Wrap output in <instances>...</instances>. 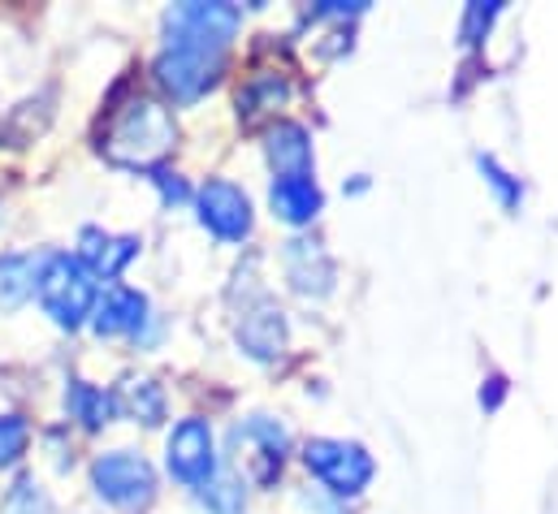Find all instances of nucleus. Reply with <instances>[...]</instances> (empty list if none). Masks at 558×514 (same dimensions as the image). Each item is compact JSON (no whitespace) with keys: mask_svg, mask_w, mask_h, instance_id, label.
I'll list each match as a JSON object with an SVG mask.
<instances>
[{"mask_svg":"<svg viewBox=\"0 0 558 514\" xmlns=\"http://www.w3.org/2000/svg\"><path fill=\"white\" fill-rule=\"evenodd\" d=\"M265 156L274 164V178H316V156H312V134L299 122H281L269 130Z\"/></svg>","mask_w":558,"mask_h":514,"instance_id":"obj_11","label":"nucleus"},{"mask_svg":"<svg viewBox=\"0 0 558 514\" xmlns=\"http://www.w3.org/2000/svg\"><path fill=\"white\" fill-rule=\"evenodd\" d=\"M230 441H234V445H256V450H260L256 458H265V480H274V476L281 472V454H286V445H290L286 428H281L278 419H269V415H252L247 424H239V428L230 432Z\"/></svg>","mask_w":558,"mask_h":514,"instance_id":"obj_15","label":"nucleus"},{"mask_svg":"<svg viewBox=\"0 0 558 514\" xmlns=\"http://www.w3.org/2000/svg\"><path fill=\"white\" fill-rule=\"evenodd\" d=\"M143 325H147V298L131 285H113L92 311L96 338H131Z\"/></svg>","mask_w":558,"mask_h":514,"instance_id":"obj_10","label":"nucleus"},{"mask_svg":"<svg viewBox=\"0 0 558 514\" xmlns=\"http://www.w3.org/2000/svg\"><path fill=\"white\" fill-rule=\"evenodd\" d=\"M165 467H169V476H173L178 485H186V489L208 485V480L221 472L213 424L199 419V415L173 424V432H169V441H165Z\"/></svg>","mask_w":558,"mask_h":514,"instance_id":"obj_6","label":"nucleus"},{"mask_svg":"<svg viewBox=\"0 0 558 514\" xmlns=\"http://www.w3.org/2000/svg\"><path fill=\"white\" fill-rule=\"evenodd\" d=\"M151 173H156L151 182L160 186V195H165V204H186V199H191V191H186V182H182L178 173H165V169H151Z\"/></svg>","mask_w":558,"mask_h":514,"instance_id":"obj_23","label":"nucleus"},{"mask_svg":"<svg viewBox=\"0 0 558 514\" xmlns=\"http://www.w3.org/2000/svg\"><path fill=\"white\" fill-rule=\"evenodd\" d=\"M65 406H70V415H74L83 428H92V432H100V428L113 424V415H118V397H113L109 389L92 386V381H70Z\"/></svg>","mask_w":558,"mask_h":514,"instance_id":"obj_16","label":"nucleus"},{"mask_svg":"<svg viewBox=\"0 0 558 514\" xmlns=\"http://www.w3.org/2000/svg\"><path fill=\"white\" fill-rule=\"evenodd\" d=\"M195 498H199V506H204L208 514H243L247 511V489H243V480H239L230 467H221L208 485H199Z\"/></svg>","mask_w":558,"mask_h":514,"instance_id":"obj_17","label":"nucleus"},{"mask_svg":"<svg viewBox=\"0 0 558 514\" xmlns=\"http://www.w3.org/2000/svg\"><path fill=\"white\" fill-rule=\"evenodd\" d=\"M269 204H274V217L286 225H312L325 208V195H320L316 178H274Z\"/></svg>","mask_w":558,"mask_h":514,"instance_id":"obj_12","label":"nucleus"},{"mask_svg":"<svg viewBox=\"0 0 558 514\" xmlns=\"http://www.w3.org/2000/svg\"><path fill=\"white\" fill-rule=\"evenodd\" d=\"M126 406L140 415L147 428H156L160 419H165V393H160V386L156 381H126Z\"/></svg>","mask_w":558,"mask_h":514,"instance_id":"obj_21","label":"nucleus"},{"mask_svg":"<svg viewBox=\"0 0 558 514\" xmlns=\"http://www.w3.org/2000/svg\"><path fill=\"white\" fill-rule=\"evenodd\" d=\"M178 143V126L169 118L165 105L156 100H131L100 138V151L113 160V164H126V169H156Z\"/></svg>","mask_w":558,"mask_h":514,"instance_id":"obj_2","label":"nucleus"},{"mask_svg":"<svg viewBox=\"0 0 558 514\" xmlns=\"http://www.w3.org/2000/svg\"><path fill=\"white\" fill-rule=\"evenodd\" d=\"M0 514H52V498L35 476H17L0 502Z\"/></svg>","mask_w":558,"mask_h":514,"instance_id":"obj_18","label":"nucleus"},{"mask_svg":"<svg viewBox=\"0 0 558 514\" xmlns=\"http://www.w3.org/2000/svg\"><path fill=\"white\" fill-rule=\"evenodd\" d=\"M92 489L118 511H143L156 498V472L135 450H109L92 463Z\"/></svg>","mask_w":558,"mask_h":514,"instance_id":"obj_5","label":"nucleus"},{"mask_svg":"<svg viewBox=\"0 0 558 514\" xmlns=\"http://www.w3.org/2000/svg\"><path fill=\"white\" fill-rule=\"evenodd\" d=\"M286 277L299 294H329L333 290V264L329 256L316 247V243H303L294 238L286 247Z\"/></svg>","mask_w":558,"mask_h":514,"instance_id":"obj_13","label":"nucleus"},{"mask_svg":"<svg viewBox=\"0 0 558 514\" xmlns=\"http://www.w3.org/2000/svg\"><path fill=\"white\" fill-rule=\"evenodd\" d=\"M303 467L342 502L360 498L377 476L373 454L360 441H342V437H312L303 445Z\"/></svg>","mask_w":558,"mask_h":514,"instance_id":"obj_4","label":"nucleus"},{"mask_svg":"<svg viewBox=\"0 0 558 514\" xmlns=\"http://www.w3.org/2000/svg\"><path fill=\"white\" fill-rule=\"evenodd\" d=\"M239 22H243V13L234 4H217V0L213 4H204V0L173 4L165 13V48H160L151 74L173 105H195L221 78L230 39L239 35Z\"/></svg>","mask_w":558,"mask_h":514,"instance_id":"obj_1","label":"nucleus"},{"mask_svg":"<svg viewBox=\"0 0 558 514\" xmlns=\"http://www.w3.org/2000/svg\"><path fill=\"white\" fill-rule=\"evenodd\" d=\"M39 307L48 311V320L57 329H78L92 320L96 303H100V290H96V277L83 268L78 256H65V252H48L44 268H39Z\"/></svg>","mask_w":558,"mask_h":514,"instance_id":"obj_3","label":"nucleus"},{"mask_svg":"<svg viewBox=\"0 0 558 514\" xmlns=\"http://www.w3.org/2000/svg\"><path fill=\"white\" fill-rule=\"evenodd\" d=\"M140 247L143 243L135 234H105V230H96V225H87V230L78 234V259H83V268H87L96 281L122 277L126 264L140 256Z\"/></svg>","mask_w":558,"mask_h":514,"instance_id":"obj_8","label":"nucleus"},{"mask_svg":"<svg viewBox=\"0 0 558 514\" xmlns=\"http://www.w3.org/2000/svg\"><path fill=\"white\" fill-rule=\"evenodd\" d=\"M39 268H44V256H35V252H9V256H0V307L4 311H17L26 298H35Z\"/></svg>","mask_w":558,"mask_h":514,"instance_id":"obj_14","label":"nucleus"},{"mask_svg":"<svg viewBox=\"0 0 558 514\" xmlns=\"http://www.w3.org/2000/svg\"><path fill=\"white\" fill-rule=\"evenodd\" d=\"M286 338H290V329H286V311H281L278 303H256L243 320H239V346H243V355H252L256 364H274L281 351H286Z\"/></svg>","mask_w":558,"mask_h":514,"instance_id":"obj_9","label":"nucleus"},{"mask_svg":"<svg viewBox=\"0 0 558 514\" xmlns=\"http://www.w3.org/2000/svg\"><path fill=\"white\" fill-rule=\"evenodd\" d=\"M26 445H31V424L22 415H13V411L0 415V472L13 467L26 454Z\"/></svg>","mask_w":558,"mask_h":514,"instance_id":"obj_22","label":"nucleus"},{"mask_svg":"<svg viewBox=\"0 0 558 514\" xmlns=\"http://www.w3.org/2000/svg\"><path fill=\"white\" fill-rule=\"evenodd\" d=\"M502 397H507V377H502V372H494V377L481 381V406H485V411H498Z\"/></svg>","mask_w":558,"mask_h":514,"instance_id":"obj_24","label":"nucleus"},{"mask_svg":"<svg viewBox=\"0 0 558 514\" xmlns=\"http://www.w3.org/2000/svg\"><path fill=\"white\" fill-rule=\"evenodd\" d=\"M498 13H502L498 0H472V4L463 9V22H459V44H463V48H476V44L489 35V26L498 22Z\"/></svg>","mask_w":558,"mask_h":514,"instance_id":"obj_20","label":"nucleus"},{"mask_svg":"<svg viewBox=\"0 0 558 514\" xmlns=\"http://www.w3.org/2000/svg\"><path fill=\"white\" fill-rule=\"evenodd\" d=\"M476 169H481V178L494 186V195H498V204L507 208V212H515L520 208V199H524V186H520V178L511 173V169H502V160L498 156H476Z\"/></svg>","mask_w":558,"mask_h":514,"instance_id":"obj_19","label":"nucleus"},{"mask_svg":"<svg viewBox=\"0 0 558 514\" xmlns=\"http://www.w3.org/2000/svg\"><path fill=\"white\" fill-rule=\"evenodd\" d=\"M195 212H199V225L221 243H243L252 234V199L243 186L226 178H208L195 191Z\"/></svg>","mask_w":558,"mask_h":514,"instance_id":"obj_7","label":"nucleus"}]
</instances>
